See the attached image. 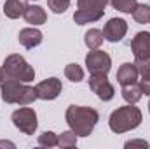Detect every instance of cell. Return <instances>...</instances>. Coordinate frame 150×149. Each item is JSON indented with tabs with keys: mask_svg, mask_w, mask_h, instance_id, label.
Masks as SVG:
<instances>
[{
	"mask_svg": "<svg viewBox=\"0 0 150 149\" xmlns=\"http://www.w3.org/2000/svg\"><path fill=\"white\" fill-rule=\"evenodd\" d=\"M138 77H140V70L136 63H122L117 72V82L120 86H127V84H134Z\"/></svg>",
	"mask_w": 150,
	"mask_h": 149,
	"instance_id": "cell-12",
	"label": "cell"
},
{
	"mask_svg": "<svg viewBox=\"0 0 150 149\" xmlns=\"http://www.w3.org/2000/svg\"><path fill=\"white\" fill-rule=\"evenodd\" d=\"M126 32H127V23L122 18H112L105 25V28H103V35H105V39L108 42H119V40H122L124 35H126Z\"/></svg>",
	"mask_w": 150,
	"mask_h": 149,
	"instance_id": "cell-11",
	"label": "cell"
},
{
	"mask_svg": "<svg viewBox=\"0 0 150 149\" xmlns=\"http://www.w3.org/2000/svg\"><path fill=\"white\" fill-rule=\"evenodd\" d=\"M63 86H61V81L56 79V77H49L42 82H38L35 86V93H37V98L42 100H54L56 97H59Z\"/></svg>",
	"mask_w": 150,
	"mask_h": 149,
	"instance_id": "cell-10",
	"label": "cell"
},
{
	"mask_svg": "<svg viewBox=\"0 0 150 149\" xmlns=\"http://www.w3.org/2000/svg\"><path fill=\"white\" fill-rule=\"evenodd\" d=\"M103 39H105V35H103L101 30H98V28H91V30L86 32V35H84V42H86V46H87L89 49H98V47L101 46Z\"/></svg>",
	"mask_w": 150,
	"mask_h": 149,
	"instance_id": "cell-17",
	"label": "cell"
},
{
	"mask_svg": "<svg viewBox=\"0 0 150 149\" xmlns=\"http://www.w3.org/2000/svg\"><path fill=\"white\" fill-rule=\"evenodd\" d=\"M47 5H49V9H52V12L63 14V12L68 9L70 0H47Z\"/></svg>",
	"mask_w": 150,
	"mask_h": 149,
	"instance_id": "cell-23",
	"label": "cell"
},
{
	"mask_svg": "<svg viewBox=\"0 0 150 149\" xmlns=\"http://www.w3.org/2000/svg\"><path fill=\"white\" fill-rule=\"evenodd\" d=\"M108 0H77V11L74 14V21L77 25L94 23L103 18L105 5Z\"/></svg>",
	"mask_w": 150,
	"mask_h": 149,
	"instance_id": "cell-5",
	"label": "cell"
},
{
	"mask_svg": "<svg viewBox=\"0 0 150 149\" xmlns=\"http://www.w3.org/2000/svg\"><path fill=\"white\" fill-rule=\"evenodd\" d=\"M2 69L5 70L7 77H11V79H18V81H23V82H30V81L35 79L33 67H30L28 62L23 56H19V54L7 56Z\"/></svg>",
	"mask_w": 150,
	"mask_h": 149,
	"instance_id": "cell-6",
	"label": "cell"
},
{
	"mask_svg": "<svg viewBox=\"0 0 150 149\" xmlns=\"http://www.w3.org/2000/svg\"><path fill=\"white\" fill-rule=\"evenodd\" d=\"M67 123L70 130L75 132L77 137H87L94 130L100 114L94 111L93 107H80V105H70L67 109Z\"/></svg>",
	"mask_w": 150,
	"mask_h": 149,
	"instance_id": "cell-1",
	"label": "cell"
},
{
	"mask_svg": "<svg viewBox=\"0 0 150 149\" xmlns=\"http://www.w3.org/2000/svg\"><path fill=\"white\" fill-rule=\"evenodd\" d=\"M126 148H143V149H147L149 148V142H147V140H129V142H126Z\"/></svg>",
	"mask_w": 150,
	"mask_h": 149,
	"instance_id": "cell-25",
	"label": "cell"
},
{
	"mask_svg": "<svg viewBox=\"0 0 150 149\" xmlns=\"http://www.w3.org/2000/svg\"><path fill=\"white\" fill-rule=\"evenodd\" d=\"M58 140H59V137L54 132H44L42 135H38V144L44 148H54V146H58Z\"/></svg>",
	"mask_w": 150,
	"mask_h": 149,
	"instance_id": "cell-21",
	"label": "cell"
},
{
	"mask_svg": "<svg viewBox=\"0 0 150 149\" xmlns=\"http://www.w3.org/2000/svg\"><path fill=\"white\" fill-rule=\"evenodd\" d=\"M149 112H150V102H149Z\"/></svg>",
	"mask_w": 150,
	"mask_h": 149,
	"instance_id": "cell-27",
	"label": "cell"
},
{
	"mask_svg": "<svg viewBox=\"0 0 150 149\" xmlns=\"http://www.w3.org/2000/svg\"><path fill=\"white\" fill-rule=\"evenodd\" d=\"M110 4H112L117 11L126 12V14H131L134 11V7L138 5L136 0H110Z\"/></svg>",
	"mask_w": 150,
	"mask_h": 149,
	"instance_id": "cell-20",
	"label": "cell"
},
{
	"mask_svg": "<svg viewBox=\"0 0 150 149\" xmlns=\"http://www.w3.org/2000/svg\"><path fill=\"white\" fill-rule=\"evenodd\" d=\"M142 123V111L134 107V104H127L124 107H119L110 114V130L113 133H126L129 130H134Z\"/></svg>",
	"mask_w": 150,
	"mask_h": 149,
	"instance_id": "cell-3",
	"label": "cell"
},
{
	"mask_svg": "<svg viewBox=\"0 0 150 149\" xmlns=\"http://www.w3.org/2000/svg\"><path fill=\"white\" fill-rule=\"evenodd\" d=\"M131 14H133L134 21L140 23V25H147V23H150V7L147 5V4H138Z\"/></svg>",
	"mask_w": 150,
	"mask_h": 149,
	"instance_id": "cell-18",
	"label": "cell"
},
{
	"mask_svg": "<svg viewBox=\"0 0 150 149\" xmlns=\"http://www.w3.org/2000/svg\"><path fill=\"white\" fill-rule=\"evenodd\" d=\"M89 88L93 93H96V97L103 102H108L112 100L113 95H115V90L113 86L108 82L107 75H91L89 77Z\"/></svg>",
	"mask_w": 150,
	"mask_h": 149,
	"instance_id": "cell-9",
	"label": "cell"
},
{
	"mask_svg": "<svg viewBox=\"0 0 150 149\" xmlns=\"http://www.w3.org/2000/svg\"><path fill=\"white\" fill-rule=\"evenodd\" d=\"M65 75L67 79H70L72 82H80L84 79V70L77 65V63H70L65 67Z\"/></svg>",
	"mask_w": 150,
	"mask_h": 149,
	"instance_id": "cell-19",
	"label": "cell"
},
{
	"mask_svg": "<svg viewBox=\"0 0 150 149\" xmlns=\"http://www.w3.org/2000/svg\"><path fill=\"white\" fill-rule=\"evenodd\" d=\"M86 65L91 75H107L112 67V58L105 51L91 49L86 56Z\"/></svg>",
	"mask_w": 150,
	"mask_h": 149,
	"instance_id": "cell-7",
	"label": "cell"
},
{
	"mask_svg": "<svg viewBox=\"0 0 150 149\" xmlns=\"http://www.w3.org/2000/svg\"><path fill=\"white\" fill-rule=\"evenodd\" d=\"M18 40L26 49H32V47L38 46L44 40V35H42V32L37 30V28H23L19 32V35H18Z\"/></svg>",
	"mask_w": 150,
	"mask_h": 149,
	"instance_id": "cell-13",
	"label": "cell"
},
{
	"mask_svg": "<svg viewBox=\"0 0 150 149\" xmlns=\"http://www.w3.org/2000/svg\"><path fill=\"white\" fill-rule=\"evenodd\" d=\"M140 88H142V93H145V95L150 97V75H142Z\"/></svg>",
	"mask_w": 150,
	"mask_h": 149,
	"instance_id": "cell-24",
	"label": "cell"
},
{
	"mask_svg": "<svg viewBox=\"0 0 150 149\" xmlns=\"http://www.w3.org/2000/svg\"><path fill=\"white\" fill-rule=\"evenodd\" d=\"M23 18L26 19V23H30V25H33V27L44 25V23L47 21V14H45V11H44L40 5H26Z\"/></svg>",
	"mask_w": 150,
	"mask_h": 149,
	"instance_id": "cell-14",
	"label": "cell"
},
{
	"mask_svg": "<svg viewBox=\"0 0 150 149\" xmlns=\"http://www.w3.org/2000/svg\"><path fill=\"white\" fill-rule=\"evenodd\" d=\"M134 63L142 75H150V32H138L131 40Z\"/></svg>",
	"mask_w": 150,
	"mask_h": 149,
	"instance_id": "cell-4",
	"label": "cell"
},
{
	"mask_svg": "<svg viewBox=\"0 0 150 149\" xmlns=\"http://www.w3.org/2000/svg\"><path fill=\"white\" fill-rule=\"evenodd\" d=\"M2 98L7 104H19V105H28L33 100H37V93L35 88L26 86L23 81L18 79H11L7 77L2 82Z\"/></svg>",
	"mask_w": 150,
	"mask_h": 149,
	"instance_id": "cell-2",
	"label": "cell"
},
{
	"mask_svg": "<svg viewBox=\"0 0 150 149\" xmlns=\"http://www.w3.org/2000/svg\"><path fill=\"white\" fill-rule=\"evenodd\" d=\"M7 79V74H5V70L4 69H0V86H2V82Z\"/></svg>",
	"mask_w": 150,
	"mask_h": 149,
	"instance_id": "cell-26",
	"label": "cell"
},
{
	"mask_svg": "<svg viewBox=\"0 0 150 149\" xmlns=\"http://www.w3.org/2000/svg\"><path fill=\"white\" fill-rule=\"evenodd\" d=\"M26 2L25 0H5V5H4V14L11 19H18L25 14V9H26Z\"/></svg>",
	"mask_w": 150,
	"mask_h": 149,
	"instance_id": "cell-15",
	"label": "cell"
},
{
	"mask_svg": "<svg viewBox=\"0 0 150 149\" xmlns=\"http://www.w3.org/2000/svg\"><path fill=\"white\" fill-rule=\"evenodd\" d=\"M75 144H77V135H75V132H63L61 135H59V140H58V146L59 148H75Z\"/></svg>",
	"mask_w": 150,
	"mask_h": 149,
	"instance_id": "cell-22",
	"label": "cell"
},
{
	"mask_svg": "<svg viewBox=\"0 0 150 149\" xmlns=\"http://www.w3.org/2000/svg\"><path fill=\"white\" fill-rule=\"evenodd\" d=\"M142 88L140 84H127V86H122V98L127 102V104H136L140 98H142Z\"/></svg>",
	"mask_w": 150,
	"mask_h": 149,
	"instance_id": "cell-16",
	"label": "cell"
},
{
	"mask_svg": "<svg viewBox=\"0 0 150 149\" xmlns=\"http://www.w3.org/2000/svg\"><path fill=\"white\" fill-rule=\"evenodd\" d=\"M12 123L16 128H19L26 135H33L37 130V114L30 107H21L12 112Z\"/></svg>",
	"mask_w": 150,
	"mask_h": 149,
	"instance_id": "cell-8",
	"label": "cell"
}]
</instances>
